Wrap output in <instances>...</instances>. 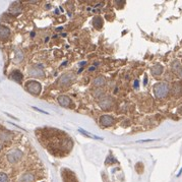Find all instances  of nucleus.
<instances>
[{
    "mask_svg": "<svg viewBox=\"0 0 182 182\" xmlns=\"http://www.w3.org/2000/svg\"><path fill=\"white\" fill-rule=\"evenodd\" d=\"M176 73H177L178 76H179V77H182V67H181V66H180V68L176 71Z\"/></svg>",
    "mask_w": 182,
    "mask_h": 182,
    "instance_id": "23",
    "label": "nucleus"
},
{
    "mask_svg": "<svg viewBox=\"0 0 182 182\" xmlns=\"http://www.w3.org/2000/svg\"><path fill=\"white\" fill-rule=\"evenodd\" d=\"M169 91H170L169 84L166 83H159L154 87L155 96L159 99L165 98V97L169 94Z\"/></svg>",
    "mask_w": 182,
    "mask_h": 182,
    "instance_id": "1",
    "label": "nucleus"
},
{
    "mask_svg": "<svg viewBox=\"0 0 182 182\" xmlns=\"http://www.w3.org/2000/svg\"><path fill=\"white\" fill-rule=\"evenodd\" d=\"M181 173H182V168L180 169V171H179V173H178V174H177V176H180V174H181Z\"/></svg>",
    "mask_w": 182,
    "mask_h": 182,
    "instance_id": "30",
    "label": "nucleus"
},
{
    "mask_svg": "<svg viewBox=\"0 0 182 182\" xmlns=\"http://www.w3.org/2000/svg\"><path fill=\"white\" fill-rule=\"evenodd\" d=\"M151 71H152V74L154 76H158V75H161L162 73H163L164 68H163V66H162L161 64H156V65H154V66L152 67Z\"/></svg>",
    "mask_w": 182,
    "mask_h": 182,
    "instance_id": "11",
    "label": "nucleus"
},
{
    "mask_svg": "<svg viewBox=\"0 0 182 182\" xmlns=\"http://www.w3.org/2000/svg\"><path fill=\"white\" fill-rule=\"evenodd\" d=\"M35 179V177L33 174H31V173H26L25 174V175H22V178H21V180H19V182H33Z\"/></svg>",
    "mask_w": 182,
    "mask_h": 182,
    "instance_id": "15",
    "label": "nucleus"
},
{
    "mask_svg": "<svg viewBox=\"0 0 182 182\" xmlns=\"http://www.w3.org/2000/svg\"><path fill=\"white\" fill-rule=\"evenodd\" d=\"M30 74L34 77H42L44 76V71L42 69H38L37 67L30 68Z\"/></svg>",
    "mask_w": 182,
    "mask_h": 182,
    "instance_id": "12",
    "label": "nucleus"
},
{
    "mask_svg": "<svg viewBox=\"0 0 182 182\" xmlns=\"http://www.w3.org/2000/svg\"><path fill=\"white\" fill-rule=\"evenodd\" d=\"M58 103H59L62 107H68L70 105V99L66 96H60L59 98H58Z\"/></svg>",
    "mask_w": 182,
    "mask_h": 182,
    "instance_id": "13",
    "label": "nucleus"
},
{
    "mask_svg": "<svg viewBox=\"0 0 182 182\" xmlns=\"http://www.w3.org/2000/svg\"><path fill=\"white\" fill-rule=\"evenodd\" d=\"M86 64H87L86 61H84V62H80V66H84V65H86Z\"/></svg>",
    "mask_w": 182,
    "mask_h": 182,
    "instance_id": "28",
    "label": "nucleus"
},
{
    "mask_svg": "<svg viewBox=\"0 0 182 182\" xmlns=\"http://www.w3.org/2000/svg\"><path fill=\"white\" fill-rule=\"evenodd\" d=\"M7 116H9V117H11V118H13V119H17V117H14V116H12V115H10V114H8V113H5Z\"/></svg>",
    "mask_w": 182,
    "mask_h": 182,
    "instance_id": "26",
    "label": "nucleus"
},
{
    "mask_svg": "<svg viewBox=\"0 0 182 182\" xmlns=\"http://www.w3.org/2000/svg\"><path fill=\"white\" fill-rule=\"evenodd\" d=\"M79 131L80 133L87 135V136H89V137H92V138H95V139H103L102 137H98V136H96V135H94V134H91L90 132H88V131H86V130H83L82 128H79Z\"/></svg>",
    "mask_w": 182,
    "mask_h": 182,
    "instance_id": "19",
    "label": "nucleus"
},
{
    "mask_svg": "<svg viewBox=\"0 0 182 182\" xmlns=\"http://www.w3.org/2000/svg\"><path fill=\"white\" fill-rule=\"evenodd\" d=\"M0 182H8V177L4 173H0Z\"/></svg>",
    "mask_w": 182,
    "mask_h": 182,
    "instance_id": "20",
    "label": "nucleus"
},
{
    "mask_svg": "<svg viewBox=\"0 0 182 182\" xmlns=\"http://www.w3.org/2000/svg\"><path fill=\"white\" fill-rule=\"evenodd\" d=\"M24 59V55H22V52L21 50L15 49V62H21V61Z\"/></svg>",
    "mask_w": 182,
    "mask_h": 182,
    "instance_id": "18",
    "label": "nucleus"
},
{
    "mask_svg": "<svg viewBox=\"0 0 182 182\" xmlns=\"http://www.w3.org/2000/svg\"><path fill=\"white\" fill-rule=\"evenodd\" d=\"M33 109H35V110H37V111H39V112H41V113H44V114H49L48 112H45L44 110H41V109H39V108H37V107H33Z\"/></svg>",
    "mask_w": 182,
    "mask_h": 182,
    "instance_id": "22",
    "label": "nucleus"
},
{
    "mask_svg": "<svg viewBox=\"0 0 182 182\" xmlns=\"http://www.w3.org/2000/svg\"><path fill=\"white\" fill-rule=\"evenodd\" d=\"M74 79V76L71 73H65V74H62L59 79V84L60 86H67V84H70L72 80Z\"/></svg>",
    "mask_w": 182,
    "mask_h": 182,
    "instance_id": "4",
    "label": "nucleus"
},
{
    "mask_svg": "<svg viewBox=\"0 0 182 182\" xmlns=\"http://www.w3.org/2000/svg\"><path fill=\"white\" fill-rule=\"evenodd\" d=\"M93 26L96 29H101L103 26V18L100 17H96L93 18Z\"/></svg>",
    "mask_w": 182,
    "mask_h": 182,
    "instance_id": "14",
    "label": "nucleus"
},
{
    "mask_svg": "<svg viewBox=\"0 0 182 182\" xmlns=\"http://www.w3.org/2000/svg\"><path fill=\"white\" fill-rule=\"evenodd\" d=\"M0 139L3 141H7L11 139V134L6 132V131H0Z\"/></svg>",
    "mask_w": 182,
    "mask_h": 182,
    "instance_id": "17",
    "label": "nucleus"
},
{
    "mask_svg": "<svg viewBox=\"0 0 182 182\" xmlns=\"http://www.w3.org/2000/svg\"><path fill=\"white\" fill-rule=\"evenodd\" d=\"M134 88H138V80H134Z\"/></svg>",
    "mask_w": 182,
    "mask_h": 182,
    "instance_id": "25",
    "label": "nucleus"
},
{
    "mask_svg": "<svg viewBox=\"0 0 182 182\" xmlns=\"http://www.w3.org/2000/svg\"><path fill=\"white\" fill-rule=\"evenodd\" d=\"M63 179L64 182H77L74 174L70 171H67V170H64L63 171Z\"/></svg>",
    "mask_w": 182,
    "mask_h": 182,
    "instance_id": "6",
    "label": "nucleus"
},
{
    "mask_svg": "<svg viewBox=\"0 0 182 182\" xmlns=\"http://www.w3.org/2000/svg\"><path fill=\"white\" fill-rule=\"evenodd\" d=\"M93 84H94V86L97 87V88H101L102 86H104V84H105V79H104L103 76L97 77V79L94 80V83H93Z\"/></svg>",
    "mask_w": 182,
    "mask_h": 182,
    "instance_id": "16",
    "label": "nucleus"
},
{
    "mask_svg": "<svg viewBox=\"0 0 182 182\" xmlns=\"http://www.w3.org/2000/svg\"><path fill=\"white\" fill-rule=\"evenodd\" d=\"M112 103H113V101H112V99L110 98H104L103 100L100 101V107L102 108L103 110H107L109 109V108L112 106Z\"/></svg>",
    "mask_w": 182,
    "mask_h": 182,
    "instance_id": "9",
    "label": "nucleus"
},
{
    "mask_svg": "<svg viewBox=\"0 0 182 182\" xmlns=\"http://www.w3.org/2000/svg\"><path fill=\"white\" fill-rule=\"evenodd\" d=\"M1 149H2V146H1V145H0V150H1Z\"/></svg>",
    "mask_w": 182,
    "mask_h": 182,
    "instance_id": "31",
    "label": "nucleus"
},
{
    "mask_svg": "<svg viewBox=\"0 0 182 182\" xmlns=\"http://www.w3.org/2000/svg\"><path fill=\"white\" fill-rule=\"evenodd\" d=\"M9 77L11 79H13L14 82L21 84L22 80V73L21 71H18V70H14V71H12L10 73Z\"/></svg>",
    "mask_w": 182,
    "mask_h": 182,
    "instance_id": "10",
    "label": "nucleus"
},
{
    "mask_svg": "<svg viewBox=\"0 0 182 182\" xmlns=\"http://www.w3.org/2000/svg\"><path fill=\"white\" fill-rule=\"evenodd\" d=\"M146 83H148V79H146V77H145V82H144V84H146Z\"/></svg>",
    "mask_w": 182,
    "mask_h": 182,
    "instance_id": "29",
    "label": "nucleus"
},
{
    "mask_svg": "<svg viewBox=\"0 0 182 182\" xmlns=\"http://www.w3.org/2000/svg\"><path fill=\"white\" fill-rule=\"evenodd\" d=\"M116 161H117V160H116L115 158H113V156H112V155H110V156L107 158V162H106V164H108V163H109V164L116 163Z\"/></svg>",
    "mask_w": 182,
    "mask_h": 182,
    "instance_id": "21",
    "label": "nucleus"
},
{
    "mask_svg": "<svg viewBox=\"0 0 182 182\" xmlns=\"http://www.w3.org/2000/svg\"><path fill=\"white\" fill-rule=\"evenodd\" d=\"M22 157V153L19 150H13L9 152V154L7 155V159L10 163H17Z\"/></svg>",
    "mask_w": 182,
    "mask_h": 182,
    "instance_id": "3",
    "label": "nucleus"
},
{
    "mask_svg": "<svg viewBox=\"0 0 182 182\" xmlns=\"http://www.w3.org/2000/svg\"><path fill=\"white\" fill-rule=\"evenodd\" d=\"M95 66H92V67H90V68H89V70H90V71H94L95 70Z\"/></svg>",
    "mask_w": 182,
    "mask_h": 182,
    "instance_id": "27",
    "label": "nucleus"
},
{
    "mask_svg": "<svg viewBox=\"0 0 182 182\" xmlns=\"http://www.w3.org/2000/svg\"><path fill=\"white\" fill-rule=\"evenodd\" d=\"M26 88L28 90L29 93H31L32 95L37 96L41 93L42 90V86L40 83L36 82V80H30L26 84Z\"/></svg>",
    "mask_w": 182,
    "mask_h": 182,
    "instance_id": "2",
    "label": "nucleus"
},
{
    "mask_svg": "<svg viewBox=\"0 0 182 182\" xmlns=\"http://www.w3.org/2000/svg\"><path fill=\"white\" fill-rule=\"evenodd\" d=\"M100 123L105 127L111 126L114 123V118L111 117L109 115H103V116H101V118H100Z\"/></svg>",
    "mask_w": 182,
    "mask_h": 182,
    "instance_id": "5",
    "label": "nucleus"
},
{
    "mask_svg": "<svg viewBox=\"0 0 182 182\" xmlns=\"http://www.w3.org/2000/svg\"><path fill=\"white\" fill-rule=\"evenodd\" d=\"M154 139H144V141H137V142H146V141H153Z\"/></svg>",
    "mask_w": 182,
    "mask_h": 182,
    "instance_id": "24",
    "label": "nucleus"
},
{
    "mask_svg": "<svg viewBox=\"0 0 182 182\" xmlns=\"http://www.w3.org/2000/svg\"><path fill=\"white\" fill-rule=\"evenodd\" d=\"M10 36V30L4 26H0V39L1 40H6Z\"/></svg>",
    "mask_w": 182,
    "mask_h": 182,
    "instance_id": "8",
    "label": "nucleus"
},
{
    "mask_svg": "<svg viewBox=\"0 0 182 182\" xmlns=\"http://www.w3.org/2000/svg\"><path fill=\"white\" fill-rule=\"evenodd\" d=\"M21 11H22V5H21V3H18V2H14L12 5H11L9 7V12L12 14V15H18L19 13H21Z\"/></svg>",
    "mask_w": 182,
    "mask_h": 182,
    "instance_id": "7",
    "label": "nucleus"
}]
</instances>
